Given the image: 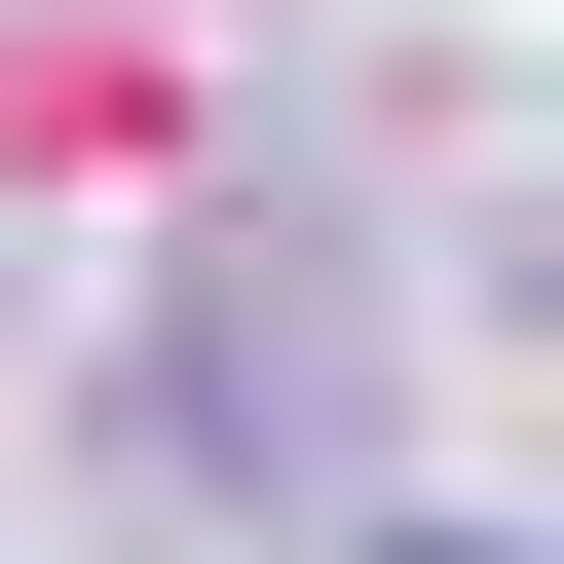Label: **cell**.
I'll return each instance as SVG.
<instances>
[{
    "label": "cell",
    "instance_id": "1",
    "mask_svg": "<svg viewBox=\"0 0 564 564\" xmlns=\"http://www.w3.org/2000/svg\"><path fill=\"white\" fill-rule=\"evenodd\" d=\"M377 564H527V527H377Z\"/></svg>",
    "mask_w": 564,
    "mask_h": 564
}]
</instances>
